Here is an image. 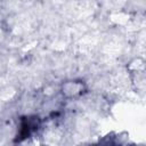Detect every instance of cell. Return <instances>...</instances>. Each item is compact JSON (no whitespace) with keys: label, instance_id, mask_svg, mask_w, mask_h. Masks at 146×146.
I'll list each match as a JSON object with an SVG mask.
<instances>
[{"label":"cell","instance_id":"6da1fadb","mask_svg":"<svg viewBox=\"0 0 146 146\" xmlns=\"http://www.w3.org/2000/svg\"><path fill=\"white\" fill-rule=\"evenodd\" d=\"M86 90H87V86L84 84L83 81H79V80L66 81V82L63 83V86L60 88V91H62L63 96H65L67 98L79 97Z\"/></svg>","mask_w":146,"mask_h":146}]
</instances>
